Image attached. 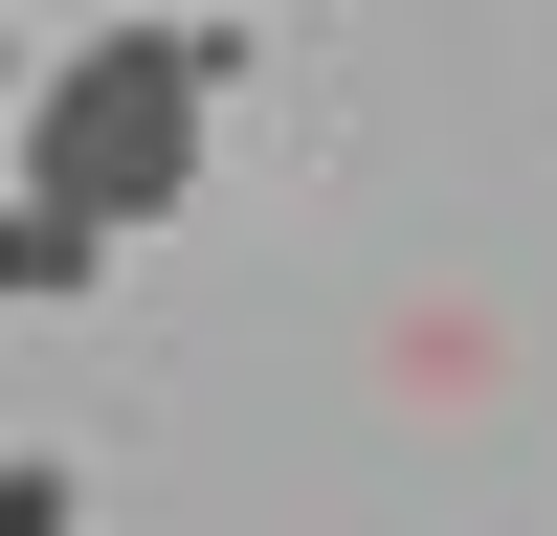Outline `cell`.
<instances>
[{
  "label": "cell",
  "instance_id": "3957f363",
  "mask_svg": "<svg viewBox=\"0 0 557 536\" xmlns=\"http://www.w3.org/2000/svg\"><path fill=\"white\" fill-rule=\"evenodd\" d=\"M0 536H89V514H67V470H45V447H0Z\"/></svg>",
  "mask_w": 557,
  "mask_h": 536
},
{
  "label": "cell",
  "instance_id": "7a4b0ae2",
  "mask_svg": "<svg viewBox=\"0 0 557 536\" xmlns=\"http://www.w3.org/2000/svg\"><path fill=\"white\" fill-rule=\"evenodd\" d=\"M89 268H112V246H89L67 202H23V179H0V313H67Z\"/></svg>",
  "mask_w": 557,
  "mask_h": 536
},
{
  "label": "cell",
  "instance_id": "6da1fadb",
  "mask_svg": "<svg viewBox=\"0 0 557 536\" xmlns=\"http://www.w3.org/2000/svg\"><path fill=\"white\" fill-rule=\"evenodd\" d=\"M223 68H246L223 23H89L45 68V112H23V202H67L89 246L178 223L201 202V134H223Z\"/></svg>",
  "mask_w": 557,
  "mask_h": 536
}]
</instances>
